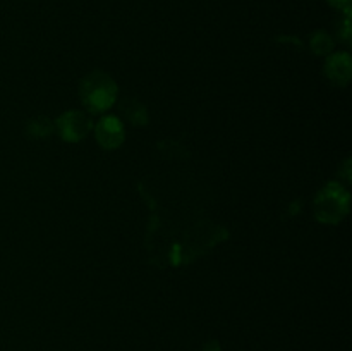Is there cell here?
<instances>
[{"label":"cell","instance_id":"cell-1","mask_svg":"<svg viewBox=\"0 0 352 351\" xmlns=\"http://www.w3.org/2000/svg\"><path fill=\"white\" fill-rule=\"evenodd\" d=\"M117 93H119V88L116 81L109 74L100 71L86 76L79 86L82 105L91 114H102L109 110L117 102Z\"/></svg>","mask_w":352,"mask_h":351},{"label":"cell","instance_id":"cell-2","mask_svg":"<svg viewBox=\"0 0 352 351\" xmlns=\"http://www.w3.org/2000/svg\"><path fill=\"white\" fill-rule=\"evenodd\" d=\"M349 191L340 182H329L322 191L316 195L315 217L320 222L337 224L349 212Z\"/></svg>","mask_w":352,"mask_h":351},{"label":"cell","instance_id":"cell-3","mask_svg":"<svg viewBox=\"0 0 352 351\" xmlns=\"http://www.w3.org/2000/svg\"><path fill=\"white\" fill-rule=\"evenodd\" d=\"M55 129L60 134L62 140L76 143V141L85 140L91 133L93 123L88 114L81 112V110H67L57 119Z\"/></svg>","mask_w":352,"mask_h":351},{"label":"cell","instance_id":"cell-4","mask_svg":"<svg viewBox=\"0 0 352 351\" xmlns=\"http://www.w3.org/2000/svg\"><path fill=\"white\" fill-rule=\"evenodd\" d=\"M95 136L100 147L105 150H116L124 143V138H126L122 120L116 116L102 117L95 126Z\"/></svg>","mask_w":352,"mask_h":351},{"label":"cell","instance_id":"cell-5","mask_svg":"<svg viewBox=\"0 0 352 351\" xmlns=\"http://www.w3.org/2000/svg\"><path fill=\"white\" fill-rule=\"evenodd\" d=\"M325 74L333 85L344 86L351 81L352 76V58L347 52H336L327 55Z\"/></svg>","mask_w":352,"mask_h":351},{"label":"cell","instance_id":"cell-6","mask_svg":"<svg viewBox=\"0 0 352 351\" xmlns=\"http://www.w3.org/2000/svg\"><path fill=\"white\" fill-rule=\"evenodd\" d=\"M333 38L327 31H315L309 38V47L316 55H330L333 50Z\"/></svg>","mask_w":352,"mask_h":351},{"label":"cell","instance_id":"cell-7","mask_svg":"<svg viewBox=\"0 0 352 351\" xmlns=\"http://www.w3.org/2000/svg\"><path fill=\"white\" fill-rule=\"evenodd\" d=\"M28 133L33 138H45L52 133V124L47 117H36L28 126Z\"/></svg>","mask_w":352,"mask_h":351},{"label":"cell","instance_id":"cell-8","mask_svg":"<svg viewBox=\"0 0 352 351\" xmlns=\"http://www.w3.org/2000/svg\"><path fill=\"white\" fill-rule=\"evenodd\" d=\"M124 112H126L127 119H129L131 123H134V124L148 123L146 109H144L143 105H138L136 102H131V107H126V109H124Z\"/></svg>","mask_w":352,"mask_h":351},{"label":"cell","instance_id":"cell-9","mask_svg":"<svg viewBox=\"0 0 352 351\" xmlns=\"http://www.w3.org/2000/svg\"><path fill=\"white\" fill-rule=\"evenodd\" d=\"M329 3L339 10H351V0H329Z\"/></svg>","mask_w":352,"mask_h":351},{"label":"cell","instance_id":"cell-10","mask_svg":"<svg viewBox=\"0 0 352 351\" xmlns=\"http://www.w3.org/2000/svg\"><path fill=\"white\" fill-rule=\"evenodd\" d=\"M203 351H222V350H220V344L219 343L212 341V343H208L205 348H203Z\"/></svg>","mask_w":352,"mask_h":351}]
</instances>
